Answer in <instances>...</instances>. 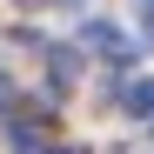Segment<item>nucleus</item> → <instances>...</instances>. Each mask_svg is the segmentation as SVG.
Here are the masks:
<instances>
[{
    "mask_svg": "<svg viewBox=\"0 0 154 154\" xmlns=\"http://www.w3.org/2000/svg\"><path fill=\"white\" fill-rule=\"evenodd\" d=\"M81 47H94V54H107V60H121V67H127V54H134V47L121 40L114 20H81Z\"/></svg>",
    "mask_w": 154,
    "mask_h": 154,
    "instance_id": "obj_1",
    "label": "nucleus"
},
{
    "mask_svg": "<svg viewBox=\"0 0 154 154\" xmlns=\"http://www.w3.org/2000/svg\"><path fill=\"white\" fill-rule=\"evenodd\" d=\"M7 141L20 154H40L47 147V114H7Z\"/></svg>",
    "mask_w": 154,
    "mask_h": 154,
    "instance_id": "obj_2",
    "label": "nucleus"
},
{
    "mask_svg": "<svg viewBox=\"0 0 154 154\" xmlns=\"http://www.w3.org/2000/svg\"><path fill=\"white\" fill-rule=\"evenodd\" d=\"M40 54H47V67H54V94H60V87L74 81V74H81V60H74V47H47V40H40Z\"/></svg>",
    "mask_w": 154,
    "mask_h": 154,
    "instance_id": "obj_3",
    "label": "nucleus"
},
{
    "mask_svg": "<svg viewBox=\"0 0 154 154\" xmlns=\"http://www.w3.org/2000/svg\"><path fill=\"white\" fill-rule=\"evenodd\" d=\"M127 107H134V114H141V121H147V127H154V81H141V87H134V94H127Z\"/></svg>",
    "mask_w": 154,
    "mask_h": 154,
    "instance_id": "obj_4",
    "label": "nucleus"
},
{
    "mask_svg": "<svg viewBox=\"0 0 154 154\" xmlns=\"http://www.w3.org/2000/svg\"><path fill=\"white\" fill-rule=\"evenodd\" d=\"M141 34L154 40V0H141Z\"/></svg>",
    "mask_w": 154,
    "mask_h": 154,
    "instance_id": "obj_5",
    "label": "nucleus"
},
{
    "mask_svg": "<svg viewBox=\"0 0 154 154\" xmlns=\"http://www.w3.org/2000/svg\"><path fill=\"white\" fill-rule=\"evenodd\" d=\"M7 107H14V81L0 74V114H7Z\"/></svg>",
    "mask_w": 154,
    "mask_h": 154,
    "instance_id": "obj_6",
    "label": "nucleus"
},
{
    "mask_svg": "<svg viewBox=\"0 0 154 154\" xmlns=\"http://www.w3.org/2000/svg\"><path fill=\"white\" fill-rule=\"evenodd\" d=\"M27 7H40V0H27ZM47 7H81V0H47Z\"/></svg>",
    "mask_w": 154,
    "mask_h": 154,
    "instance_id": "obj_7",
    "label": "nucleus"
},
{
    "mask_svg": "<svg viewBox=\"0 0 154 154\" xmlns=\"http://www.w3.org/2000/svg\"><path fill=\"white\" fill-rule=\"evenodd\" d=\"M54 154H81V147H54Z\"/></svg>",
    "mask_w": 154,
    "mask_h": 154,
    "instance_id": "obj_8",
    "label": "nucleus"
}]
</instances>
